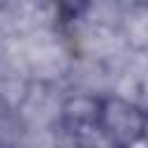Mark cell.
<instances>
[{
    "mask_svg": "<svg viewBox=\"0 0 148 148\" xmlns=\"http://www.w3.org/2000/svg\"><path fill=\"white\" fill-rule=\"evenodd\" d=\"M12 132H14V125H12V120H9V113H7V109L0 104V148H2V146H9Z\"/></svg>",
    "mask_w": 148,
    "mask_h": 148,
    "instance_id": "obj_2",
    "label": "cell"
},
{
    "mask_svg": "<svg viewBox=\"0 0 148 148\" xmlns=\"http://www.w3.org/2000/svg\"><path fill=\"white\" fill-rule=\"evenodd\" d=\"M97 130L104 134V139L116 148H127L143 134V113L127 102L120 99H106L97 106V113L92 118Z\"/></svg>",
    "mask_w": 148,
    "mask_h": 148,
    "instance_id": "obj_1",
    "label": "cell"
}]
</instances>
